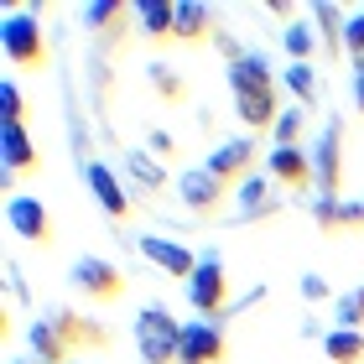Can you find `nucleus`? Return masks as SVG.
Segmentation results:
<instances>
[{"mask_svg": "<svg viewBox=\"0 0 364 364\" xmlns=\"http://www.w3.org/2000/svg\"><path fill=\"white\" fill-rule=\"evenodd\" d=\"M354 109L364 114V73H354Z\"/></svg>", "mask_w": 364, "mask_h": 364, "instance_id": "obj_34", "label": "nucleus"}, {"mask_svg": "<svg viewBox=\"0 0 364 364\" xmlns=\"http://www.w3.org/2000/svg\"><path fill=\"white\" fill-rule=\"evenodd\" d=\"M146 78H151V89L167 99V105H182V99H188V89H182V73L167 68V63H151V73H146Z\"/></svg>", "mask_w": 364, "mask_h": 364, "instance_id": "obj_27", "label": "nucleus"}, {"mask_svg": "<svg viewBox=\"0 0 364 364\" xmlns=\"http://www.w3.org/2000/svg\"><path fill=\"white\" fill-rule=\"evenodd\" d=\"M125 16H136V6H120V0H94V6L78 11V21H84L89 31H99V37H120Z\"/></svg>", "mask_w": 364, "mask_h": 364, "instance_id": "obj_21", "label": "nucleus"}, {"mask_svg": "<svg viewBox=\"0 0 364 364\" xmlns=\"http://www.w3.org/2000/svg\"><path fill=\"white\" fill-rule=\"evenodd\" d=\"M146 151H151L156 161H177V141L167 136V130H151V136H146Z\"/></svg>", "mask_w": 364, "mask_h": 364, "instance_id": "obj_32", "label": "nucleus"}, {"mask_svg": "<svg viewBox=\"0 0 364 364\" xmlns=\"http://www.w3.org/2000/svg\"><path fill=\"white\" fill-rule=\"evenodd\" d=\"M302 296H307V302H328V281L318 271H307L302 276Z\"/></svg>", "mask_w": 364, "mask_h": 364, "instance_id": "obj_33", "label": "nucleus"}, {"mask_svg": "<svg viewBox=\"0 0 364 364\" xmlns=\"http://www.w3.org/2000/svg\"><path fill=\"white\" fill-rule=\"evenodd\" d=\"M26 343H31V359L37 364H68L73 354H68V343H63V333L53 328V318H37L26 328Z\"/></svg>", "mask_w": 364, "mask_h": 364, "instance_id": "obj_18", "label": "nucleus"}, {"mask_svg": "<svg viewBox=\"0 0 364 364\" xmlns=\"http://www.w3.org/2000/svg\"><path fill=\"white\" fill-rule=\"evenodd\" d=\"M188 302H193L198 318H208V323H219L229 312V281H224V266H219V255H213V250L198 260V271L188 281Z\"/></svg>", "mask_w": 364, "mask_h": 364, "instance_id": "obj_4", "label": "nucleus"}, {"mask_svg": "<svg viewBox=\"0 0 364 364\" xmlns=\"http://www.w3.org/2000/svg\"><path fill=\"white\" fill-rule=\"evenodd\" d=\"M6 224H11L16 240L37 245V250L58 245V224H53V213H47L42 198H6Z\"/></svg>", "mask_w": 364, "mask_h": 364, "instance_id": "obj_6", "label": "nucleus"}, {"mask_svg": "<svg viewBox=\"0 0 364 364\" xmlns=\"http://www.w3.org/2000/svg\"><path fill=\"white\" fill-rule=\"evenodd\" d=\"M312 21H318V42L328 47V58H338L343 53V26H349V16H343L333 0H318V6H312Z\"/></svg>", "mask_w": 364, "mask_h": 364, "instance_id": "obj_23", "label": "nucleus"}, {"mask_svg": "<svg viewBox=\"0 0 364 364\" xmlns=\"http://www.w3.org/2000/svg\"><path fill=\"white\" fill-rule=\"evenodd\" d=\"M323 354L333 364H364V328H328Z\"/></svg>", "mask_w": 364, "mask_h": 364, "instance_id": "obj_22", "label": "nucleus"}, {"mask_svg": "<svg viewBox=\"0 0 364 364\" xmlns=\"http://www.w3.org/2000/svg\"><path fill=\"white\" fill-rule=\"evenodd\" d=\"M213 26V11L198 6V0H182L177 6V42H203Z\"/></svg>", "mask_w": 364, "mask_h": 364, "instance_id": "obj_24", "label": "nucleus"}, {"mask_svg": "<svg viewBox=\"0 0 364 364\" xmlns=\"http://www.w3.org/2000/svg\"><path fill=\"white\" fill-rule=\"evenodd\" d=\"M73 287L84 291V296H94V302H120V296L130 291V281L105 255H78L73 260Z\"/></svg>", "mask_w": 364, "mask_h": 364, "instance_id": "obj_5", "label": "nucleus"}, {"mask_svg": "<svg viewBox=\"0 0 364 364\" xmlns=\"http://www.w3.org/2000/svg\"><path fill=\"white\" fill-rule=\"evenodd\" d=\"M266 172H271V182H287V188L318 182V177H312V151H302V146H276L271 161H266Z\"/></svg>", "mask_w": 364, "mask_h": 364, "instance_id": "obj_15", "label": "nucleus"}, {"mask_svg": "<svg viewBox=\"0 0 364 364\" xmlns=\"http://www.w3.org/2000/svg\"><path fill=\"white\" fill-rule=\"evenodd\" d=\"M47 318H53V328L63 333L68 354H84V349H109V333H105V323H94V318H78L73 307H58V312H47Z\"/></svg>", "mask_w": 364, "mask_h": 364, "instance_id": "obj_12", "label": "nucleus"}, {"mask_svg": "<svg viewBox=\"0 0 364 364\" xmlns=\"http://www.w3.org/2000/svg\"><path fill=\"white\" fill-rule=\"evenodd\" d=\"M68 364H84V359H68Z\"/></svg>", "mask_w": 364, "mask_h": 364, "instance_id": "obj_37", "label": "nucleus"}, {"mask_svg": "<svg viewBox=\"0 0 364 364\" xmlns=\"http://www.w3.org/2000/svg\"><path fill=\"white\" fill-rule=\"evenodd\" d=\"M0 47L11 68H47V37L37 11H6L0 16Z\"/></svg>", "mask_w": 364, "mask_h": 364, "instance_id": "obj_2", "label": "nucleus"}, {"mask_svg": "<svg viewBox=\"0 0 364 364\" xmlns=\"http://www.w3.org/2000/svg\"><path fill=\"white\" fill-rule=\"evenodd\" d=\"M302 130H307V109H302V105H291V109H281V120H276V130H271V141H276V146H296V141H302Z\"/></svg>", "mask_w": 364, "mask_h": 364, "instance_id": "obj_28", "label": "nucleus"}, {"mask_svg": "<svg viewBox=\"0 0 364 364\" xmlns=\"http://www.w3.org/2000/svg\"><path fill=\"white\" fill-rule=\"evenodd\" d=\"M312 177H318L323 198H338V188H343V125L333 114H328V130L312 146Z\"/></svg>", "mask_w": 364, "mask_h": 364, "instance_id": "obj_7", "label": "nucleus"}, {"mask_svg": "<svg viewBox=\"0 0 364 364\" xmlns=\"http://www.w3.org/2000/svg\"><path fill=\"white\" fill-rule=\"evenodd\" d=\"M229 94H235V114L245 120V130H276L281 84L260 53H245L240 63H229Z\"/></svg>", "mask_w": 364, "mask_h": 364, "instance_id": "obj_1", "label": "nucleus"}, {"mask_svg": "<svg viewBox=\"0 0 364 364\" xmlns=\"http://www.w3.org/2000/svg\"><path fill=\"white\" fill-rule=\"evenodd\" d=\"M0 156H6L0 172H11V177L42 167V151H37V141L26 136V125H0Z\"/></svg>", "mask_w": 364, "mask_h": 364, "instance_id": "obj_14", "label": "nucleus"}, {"mask_svg": "<svg viewBox=\"0 0 364 364\" xmlns=\"http://www.w3.org/2000/svg\"><path fill=\"white\" fill-rule=\"evenodd\" d=\"M84 182H89V193L99 198V208H105L109 219H130V193H125V182L114 177V167L89 161V167H84Z\"/></svg>", "mask_w": 364, "mask_h": 364, "instance_id": "obj_13", "label": "nucleus"}, {"mask_svg": "<svg viewBox=\"0 0 364 364\" xmlns=\"http://www.w3.org/2000/svg\"><path fill=\"white\" fill-rule=\"evenodd\" d=\"M359 307H364V287H359Z\"/></svg>", "mask_w": 364, "mask_h": 364, "instance_id": "obj_35", "label": "nucleus"}, {"mask_svg": "<svg viewBox=\"0 0 364 364\" xmlns=\"http://www.w3.org/2000/svg\"><path fill=\"white\" fill-rule=\"evenodd\" d=\"M224 193H229V188H224L208 167H188V172L177 177V198L188 203V213H198V219H213L219 203H224Z\"/></svg>", "mask_w": 364, "mask_h": 364, "instance_id": "obj_9", "label": "nucleus"}, {"mask_svg": "<svg viewBox=\"0 0 364 364\" xmlns=\"http://www.w3.org/2000/svg\"><path fill=\"white\" fill-rule=\"evenodd\" d=\"M281 47H287L291 63H307L312 47H318V31H312L307 21H287V31H281Z\"/></svg>", "mask_w": 364, "mask_h": 364, "instance_id": "obj_26", "label": "nucleus"}, {"mask_svg": "<svg viewBox=\"0 0 364 364\" xmlns=\"http://www.w3.org/2000/svg\"><path fill=\"white\" fill-rule=\"evenodd\" d=\"M136 21L151 42H177V6H167V0H141Z\"/></svg>", "mask_w": 364, "mask_h": 364, "instance_id": "obj_20", "label": "nucleus"}, {"mask_svg": "<svg viewBox=\"0 0 364 364\" xmlns=\"http://www.w3.org/2000/svg\"><path fill=\"white\" fill-rule=\"evenodd\" d=\"M312 224L318 229H364V198H354V203L318 198V203H312Z\"/></svg>", "mask_w": 364, "mask_h": 364, "instance_id": "obj_17", "label": "nucleus"}, {"mask_svg": "<svg viewBox=\"0 0 364 364\" xmlns=\"http://www.w3.org/2000/svg\"><path fill=\"white\" fill-rule=\"evenodd\" d=\"M333 312H338V328H364V307H359V291H354V296H338V302H333Z\"/></svg>", "mask_w": 364, "mask_h": 364, "instance_id": "obj_31", "label": "nucleus"}, {"mask_svg": "<svg viewBox=\"0 0 364 364\" xmlns=\"http://www.w3.org/2000/svg\"><path fill=\"white\" fill-rule=\"evenodd\" d=\"M136 349H141L146 364H177L182 323H177L161 302H151V307H141V312H136Z\"/></svg>", "mask_w": 364, "mask_h": 364, "instance_id": "obj_3", "label": "nucleus"}, {"mask_svg": "<svg viewBox=\"0 0 364 364\" xmlns=\"http://www.w3.org/2000/svg\"><path fill=\"white\" fill-rule=\"evenodd\" d=\"M203 167L213 172L229 188V182H245V177H255V141L250 136H235V141H224V146H213V156L203 161Z\"/></svg>", "mask_w": 364, "mask_h": 364, "instance_id": "obj_11", "label": "nucleus"}, {"mask_svg": "<svg viewBox=\"0 0 364 364\" xmlns=\"http://www.w3.org/2000/svg\"><path fill=\"white\" fill-rule=\"evenodd\" d=\"M287 89L302 109L318 105V73H312V63H287Z\"/></svg>", "mask_w": 364, "mask_h": 364, "instance_id": "obj_25", "label": "nucleus"}, {"mask_svg": "<svg viewBox=\"0 0 364 364\" xmlns=\"http://www.w3.org/2000/svg\"><path fill=\"white\" fill-rule=\"evenodd\" d=\"M21 114H26V105H21L16 78H0V125H21Z\"/></svg>", "mask_w": 364, "mask_h": 364, "instance_id": "obj_30", "label": "nucleus"}, {"mask_svg": "<svg viewBox=\"0 0 364 364\" xmlns=\"http://www.w3.org/2000/svg\"><path fill=\"white\" fill-rule=\"evenodd\" d=\"M120 172L136 182L141 193H161V188H167V161H156L146 146H130V151L120 156Z\"/></svg>", "mask_w": 364, "mask_h": 364, "instance_id": "obj_16", "label": "nucleus"}, {"mask_svg": "<svg viewBox=\"0 0 364 364\" xmlns=\"http://www.w3.org/2000/svg\"><path fill=\"white\" fill-rule=\"evenodd\" d=\"M11 364H26V359H11Z\"/></svg>", "mask_w": 364, "mask_h": 364, "instance_id": "obj_36", "label": "nucleus"}, {"mask_svg": "<svg viewBox=\"0 0 364 364\" xmlns=\"http://www.w3.org/2000/svg\"><path fill=\"white\" fill-rule=\"evenodd\" d=\"M343 53H349L354 73H364V11H354L349 26H343Z\"/></svg>", "mask_w": 364, "mask_h": 364, "instance_id": "obj_29", "label": "nucleus"}, {"mask_svg": "<svg viewBox=\"0 0 364 364\" xmlns=\"http://www.w3.org/2000/svg\"><path fill=\"white\" fill-rule=\"evenodd\" d=\"M281 203H276V188H271V177H245L240 182V219L250 224V219H271Z\"/></svg>", "mask_w": 364, "mask_h": 364, "instance_id": "obj_19", "label": "nucleus"}, {"mask_svg": "<svg viewBox=\"0 0 364 364\" xmlns=\"http://www.w3.org/2000/svg\"><path fill=\"white\" fill-rule=\"evenodd\" d=\"M136 250L151 260V266L161 271V276H177V281H193V271H198V255L188 250V245H177V240H161V235H141L136 240Z\"/></svg>", "mask_w": 364, "mask_h": 364, "instance_id": "obj_10", "label": "nucleus"}, {"mask_svg": "<svg viewBox=\"0 0 364 364\" xmlns=\"http://www.w3.org/2000/svg\"><path fill=\"white\" fill-rule=\"evenodd\" d=\"M229 354V338H224V323H182V349H177V364H224Z\"/></svg>", "mask_w": 364, "mask_h": 364, "instance_id": "obj_8", "label": "nucleus"}]
</instances>
